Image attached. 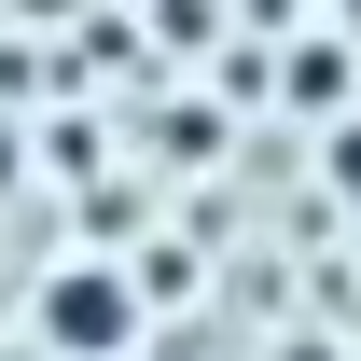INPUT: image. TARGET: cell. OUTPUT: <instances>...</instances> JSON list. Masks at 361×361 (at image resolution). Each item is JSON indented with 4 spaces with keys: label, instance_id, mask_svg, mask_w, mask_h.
Instances as JSON below:
<instances>
[{
    "label": "cell",
    "instance_id": "cell-2",
    "mask_svg": "<svg viewBox=\"0 0 361 361\" xmlns=\"http://www.w3.org/2000/svg\"><path fill=\"white\" fill-rule=\"evenodd\" d=\"M278 84L306 97V111H334V97H348V42H306V56H292V70H278Z\"/></svg>",
    "mask_w": 361,
    "mask_h": 361
},
{
    "label": "cell",
    "instance_id": "cell-1",
    "mask_svg": "<svg viewBox=\"0 0 361 361\" xmlns=\"http://www.w3.org/2000/svg\"><path fill=\"white\" fill-rule=\"evenodd\" d=\"M28 319H42V348H56V361H126V348H139V319H153V292H139L126 264L70 250V264L42 278V306H28Z\"/></svg>",
    "mask_w": 361,
    "mask_h": 361
},
{
    "label": "cell",
    "instance_id": "cell-3",
    "mask_svg": "<svg viewBox=\"0 0 361 361\" xmlns=\"http://www.w3.org/2000/svg\"><path fill=\"white\" fill-rule=\"evenodd\" d=\"M319 167H334V180L361 195V126H334V153H319Z\"/></svg>",
    "mask_w": 361,
    "mask_h": 361
},
{
    "label": "cell",
    "instance_id": "cell-4",
    "mask_svg": "<svg viewBox=\"0 0 361 361\" xmlns=\"http://www.w3.org/2000/svg\"><path fill=\"white\" fill-rule=\"evenodd\" d=\"M278 361H334V348H278Z\"/></svg>",
    "mask_w": 361,
    "mask_h": 361
}]
</instances>
